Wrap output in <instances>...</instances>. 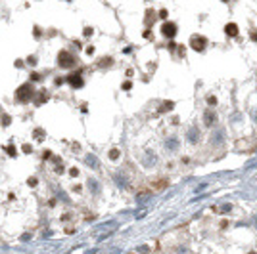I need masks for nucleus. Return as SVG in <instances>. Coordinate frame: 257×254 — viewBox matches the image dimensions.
Wrapping results in <instances>:
<instances>
[{
	"label": "nucleus",
	"mask_w": 257,
	"mask_h": 254,
	"mask_svg": "<svg viewBox=\"0 0 257 254\" xmlns=\"http://www.w3.org/2000/svg\"><path fill=\"white\" fill-rule=\"evenodd\" d=\"M27 184H29L31 187H35V185L39 184V180H37V178H29V180H27Z\"/></svg>",
	"instance_id": "nucleus-23"
},
{
	"label": "nucleus",
	"mask_w": 257,
	"mask_h": 254,
	"mask_svg": "<svg viewBox=\"0 0 257 254\" xmlns=\"http://www.w3.org/2000/svg\"><path fill=\"white\" fill-rule=\"evenodd\" d=\"M219 210H221V212H230V210H232V206H230V205H225V206H221Z\"/></svg>",
	"instance_id": "nucleus-26"
},
{
	"label": "nucleus",
	"mask_w": 257,
	"mask_h": 254,
	"mask_svg": "<svg viewBox=\"0 0 257 254\" xmlns=\"http://www.w3.org/2000/svg\"><path fill=\"white\" fill-rule=\"evenodd\" d=\"M2 124L8 126V124H10V117H4V119H2Z\"/></svg>",
	"instance_id": "nucleus-33"
},
{
	"label": "nucleus",
	"mask_w": 257,
	"mask_h": 254,
	"mask_svg": "<svg viewBox=\"0 0 257 254\" xmlns=\"http://www.w3.org/2000/svg\"><path fill=\"white\" fill-rule=\"evenodd\" d=\"M113 65V57H102V59L98 61V67H102V69H106V67H111Z\"/></svg>",
	"instance_id": "nucleus-11"
},
{
	"label": "nucleus",
	"mask_w": 257,
	"mask_h": 254,
	"mask_svg": "<svg viewBox=\"0 0 257 254\" xmlns=\"http://www.w3.org/2000/svg\"><path fill=\"white\" fill-rule=\"evenodd\" d=\"M173 107H175V103H173V101H163L158 113H167V111H171V109H173Z\"/></svg>",
	"instance_id": "nucleus-12"
},
{
	"label": "nucleus",
	"mask_w": 257,
	"mask_h": 254,
	"mask_svg": "<svg viewBox=\"0 0 257 254\" xmlns=\"http://www.w3.org/2000/svg\"><path fill=\"white\" fill-rule=\"evenodd\" d=\"M48 157H52V153H50V151H44V153H42V159H44V161H46Z\"/></svg>",
	"instance_id": "nucleus-34"
},
{
	"label": "nucleus",
	"mask_w": 257,
	"mask_h": 254,
	"mask_svg": "<svg viewBox=\"0 0 257 254\" xmlns=\"http://www.w3.org/2000/svg\"><path fill=\"white\" fill-rule=\"evenodd\" d=\"M65 80L71 84V88H81V86L84 84L83 77H81V71H77V73H71V75L65 78Z\"/></svg>",
	"instance_id": "nucleus-5"
},
{
	"label": "nucleus",
	"mask_w": 257,
	"mask_h": 254,
	"mask_svg": "<svg viewBox=\"0 0 257 254\" xmlns=\"http://www.w3.org/2000/svg\"><path fill=\"white\" fill-rule=\"evenodd\" d=\"M50 99V94H48V90H39L37 92V99H35V103L37 105H42L44 101H48Z\"/></svg>",
	"instance_id": "nucleus-8"
},
{
	"label": "nucleus",
	"mask_w": 257,
	"mask_h": 254,
	"mask_svg": "<svg viewBox=\"0 0 257 254\" xmlns=\"http://www.w3.org/2000/svg\"><path fill=\"white\" fill-rule=\"evenodd\" d=\"M223 138H225V134L221 132V130H217V134L211 136V143L213 145H221V143H223Z\"/></svg>",
	"instance_id": "nucleus-9"
},
{
	"label": "nucleus",
	"mask_w": 257,
	"mask_h": 254,
	"mask_svg": "<svg viewBox=\"0 0 257 254\" xmlns=\"http://www.w3.org/2000/svg\"><path fill=\"white\" fill-rule=\"evenodd\" d=\"M188 140H190V143H196V141L199 140V132H198V128H190V130H188Z\"/></svg>",
	"instance_id": "nucleus-10"
},
{
	"label": "nucleus",
	"mask_w": 257,
	"mask_h": 254,
	"mask_svg": "<svg viewBox=\"0 0 257 254\" xmlns=\"http://www.w3.org/2000/svg\"><path fill=\"white\" fill-rule=\"evenodd\" d=\"M131 88H132V84H131V82H128V80H127V82L123 84V90H131Z\"/></svg>",
	"instance_id": "nucleus-31"
},
{
	"label": "nucleus",
	"mask_w": 257,
	"mask_h": 254,
	"mask_svg": "<svg viewBox=\"0 0 257 254\" xmlns=\"http://www.w3.org/2000/svg\"><path fill=\"white\" fill-rule=\"evenodd\" d=\"M35 96H37V92H35V88H33L31 82L21 84L19 88L16 90V101H17V103H29Z\"/></svg>",
	"instance_id": "nucleus-1"
},
{
	"label": "nucleus",
	"mask_w": 257,
	"mask_h": 254,
	"mask_svg": "<svg viewBox=\"0 0 257 254\" xmlns=\"http://www.w3.org/2000/svg\"><path fill=\"white\" fill-rule=\"evenodd\" d=\"M251 40H257V33H251Z\"/></svg>",
	"instance_id": "nucleus-37"
},
{
	"label": "nucleus",
	"mask_w": 257,
	"mask_h": 254,
	"mask_svg": "<svg viewBox=\"0 0 257 254\" xmlns=\"http://www.w3.org/2000/svg\"><path fill=\"white\" fill-rule=\"evenodd\" d=\"M65 82V78H56V86H60V84H63Z\"/></svg>",
	"instance_id": "nucleus-36"
},
{
	"label": "nucleus",
	"mask_w": 257,
	"mask_h": 254,
	"mask_svg": "<svg viewBox=\"0 0 257 254\" xmlns=\"http://www.w3.org/2000/svg\"><path fill=\"white\" fill-rule=\"evenodd\" d=\"M40 75H39V73H31V80H40Z\"/></svg>",
	"instance_id": "nucleus-27"
},
{
	"label": "nucleus",
	"mask_w": 257,
	"mask_h": 254,
	"mask_svg": "<svg viewBox=\"0 0 257 254\" xmlns=\"http://www.w3.org/2000/svg\"><path fill=\"white\" fill-rule=\"evenodd\" d=\"M177 33H178V27H177V23H173V21H165V23L161 25V34L165 36V38L173 40L177 36Z\"/></svg>",
	"instance_id": "nucleus-4"
},
{
	"label": "nucleus",
	"mask_w": 257,
	"mask_h": 254,
	"mask_svg": "<svg viewBox=\"0 0 257 254\" xmlns=\"http://www.w3.org/2000/svg\"><path fill=\"white\" fill-rule=\"evenodd\" d=\"M238 33H240V29H238L236 23H226V25H225V34H226V36L234 38V36H238Z\"/></svg>",
	"instance_id": "nucleus-7"
},
{
	"label": "nucleus",
	"mask_w": 257,
	"mask_h": 254,
	"mask_svg": "<svg viewBox=\"0 0 257 254\" xmlns=\"http://www.w3.org/2000/svg\"><path fill=\"white\" fill-rule=\"evenodd\" d=\"M188 46L194 50V52H205V48H207V38H205L203 34H192Z\"/></svg>",
	"instance_id": "nucleus-3"
},
{
	"label": "nucleus",
	"mask_w": 257,
	"mask_h": 254,
	"mask_svg": "<svg viewBox=\"0 0 257 254\" xmlns=\"http://www.w3.org/2000/svg\"><path fill=\"white\" fill-rule=\"evenodd\" d=\"M108 157H110V159H111V161H117V159H119V157H121V151H119V149H117V147H113V149H111V151H110V155H108Z\"/></svg>",
	"instance_id": "nucleus-14"
},
{
	"label": "nucleus",
	"mask_w": 257,
	"mask_h": 254,
	"mask_svg": "<svg viewBox=\"0 0 257 254\" xmlns=\"http://www.w3.org/2000/svg\"><path fill=\"white\" fill-rule=\"evenodd\" d=\"M87 54H88V55L94 54V46H88V48H87Z\"/></svg>",
	"instance_id": "nucleus-35"
},
{
	"label": "nucleus",
	"mask_w": 257,
	"mask_h": 254,
	"mask_svg": "<svg viewBox=\"0 0 257 254\" xmlns=\"http://www.w3.org/2000/svg\"><path fill=\"white\" fill-rule=\"evenodd\" d=\"M87 164H88V166H98L96 157H94V155H87Z\"/></svg>",
	"instance_id": "nucleus-17"
},
{
	"label": "nucleus",
	"mask_w": 257,
	"mask_h": 254,
	"mask_svg": "<svg viewBox=\"0 0 257 254\" xmlns=\"http://www.w3.org/2000/svg\"><path fill=\"white\" fill-rule=\"evenodd\" d=\"M58 65L61 69H73L77 65V57L69 52V50H61L58 54Z\"/></svg>",
	"instance_id": "nucleus-2"
},
{
	"label": "nucleus",
	"mask_w": 257,
	"mask_h": 254,
	"mask_svg": "<svg viewBox=\"0 0 257 254\" xmlns=\"http://www.w3.org/2000/svg\"><path fill=\"white\" fill-rule=\"evenodd\" d=\"M35 38H40V29L35 27Z\"/></svg>",
	"instance_id": "nucleus-32"
},
{
	"label": "nucleus",
	"mask_w": 257,
	"mask_h": 254,
	"mask_svg": "<svg viewBox=\"0 0 257 254\" xmlns=\"http://www.w3.org/2000/svg\"><path fill=\"white\" fill-rule=\"evenodd\" d=\"M167 149H177L178 147V141H177V138H171V140H167Z\"/></svg>",
	"instance_id": "nucleus-16"
},
{
	"label": "nucleus",
	"mask_w": 257,
	"mask_h": 254,
	"mask_svg": "<svg viewBox=\"0 0 257 254\" xmlns=\"http://www.w3.org/2000/svg\"><path fill=\"white\" fill-rule=\"evenodd\" d=\"M31 151H33V147H31L29 143H25V145H23V153H31Z\"/></svg>",
	"instance_id": "nucleus-28"
},
{
	"label": "nucleus",
	"mask_w": 257,
	"mask_h": 254,
	"mask_svg": "<svg viewBox=\"0 0 257 254\" xmlns=\"http://www.w3.org/2000/svg\"><path fill=\"white\" fill-rule=\"evenodd\" d=\"M159 17L161 19H167V10H159Z\"/></svg>",
	"instance_id": "nucleus-30"
},
{
	"label": "nucleus",
	"mask_w": 257,
	"mask_h": 254,
	"mask_svg": "<svg viewBox=\"0 0 257 254\" xmlns=\"http://www.w3.org/2000/svg\"><path fill=\"white\" fill-rule=\"evenodd\" d=\"M69 176L77 178V176H79V170H77V168H71V170H69Z\"/></svg>",
	"instance_id": "nucleus-29"
},
{
	"label": "nucleus",
	"mask_w": 257,
	"mask_h": 254,
	"mask_svg": "<svg viewBox=\"0 0 257 254\" xmlns=\"http://www.w3.org/2000/svg\"><path fill=\"white\" fill-rule=\"evenodd\" d=\"M184 54H186V48H184L182 44H178V55H181V57H182Z\"/></svg>",
	"instance_id": "nucleus-25"
},
{
	"label": "nucleus",
	"mask_w": 257,
	"mask_h": 254,
	"mask_svg": "<svg viewBox=\"0 0 257 254\" xmlns=\"http://www.w3.org/2000/svg\"><path fill=\"white\" fill-rule=\"evenodd\" d=\"M203 124L211 128V126H215L217 124V113L213 111V109H205V113H203Z\"/></svg>",
	"instance_id": "nucleus-6"
},
{
	"label": "nucleus",
	"mask_w": 257,
	"mask_h": 254,
	"mask_svg": "<svg viewBox=\"0 0 257 254\" xmlns=\"http://www.w3.org/2000/svg\"><path fill=\"white\" fill-rule=\"evenodd\" d=\"M27 63H29V65H37V55H29V57H27Z\"/></svg>",
	"instance_id": "nucleus-21"
},
{
	"label": "nucleus",
	"mask_w": 257,
	"mask_h": 254,
	"mask_svg": "<svg viewBox=\"0 0 257 254\" xmlns=\"http://www.w3.org/2000/svg\"><path fill=\"white\" fill-rule=\"evenodd\" d=\"M92 33H94V31H92V27H84V31H83V34H84V36H90Z\"/></svg>",
	"instance_id": "nucleus-24"
},
{
	"label": "nucleus",
	"mask_w": 257,
	"mask_h": 254,
	"mask_svg": "<svg viewBox=\"0 0 257 254\" xmlns=\"http://www.w3.org/2000/svg\"><path fill=\"white\" fill-rule=\"evenodd\" d=\"M6 153H8L10 157H17V149L13 147V145H8V147H6Z\"/></svg>",
	"instance_id": "nucleus-18"
},
{
	"label": "nucleus",
	"mask_w": 257,
	"mask_h": 254,
	"mask_svg": "<svg viewBox=\"0 0 257 254\" xmlns=\"http://www.w3.org/2000/svg\"><path fill=\"white\" fill-rule=\"evenodd\" d=\"M167 184H169L167 180H161V181H155L154 187H155V189H163V187H167Z\"/></svg>",
	"instance_id": "nucleus-19"
},
{
	"label": "nucleus",
	"mask_w": 257,
	"mask_h": 254,
	"mask_svg": "<svg viewBox=\"0 0 257 254\" xmlns=\"http://www.w3.org/2000/svg\"><path fill=\"white\" fill-rule=\"evenodd\" d=\"M249 254H255V252H249Z\"/></svg>",
	"instance_id": "nucleus-38"
},
{
	"label": "nucleus",
	"mask_w": 257,
	"mask_h": 254,
	"mask_svg": "<svg viewBox=\"0 0 257 254\" xmlns=\"http://www.w3.org/2000/svg\"><path fill=\"white\" fill-rule=\"evenodd\" d=\"M207 103L209 105H217V98L215 96H207Z\"/></svg>",
	"instance_id": "nucleus-22"
},
{
	"label": "nucleus",
	"mask_w": 257,
	"mask_h": 254,
	"mask_svg": "<svg viewBox=\"0 0 257 254\" xmlns=\"http://www.w3.org/2000/svg\"><path fill=\"white\" fill-rule=\"evenodd\" d=\"M35 138H37V140H42V138H44V132H42L40 128H37L35 130Z\"/></svg>",
	"instance_id": "nucleus-20"
},
{
	"label": "nucleus",
	"mask_w": 257,
	"mask_h": 254,
	"mask_svg": "<svg viewBox=\"0 0 257 254\" xmlns=\"http://www.w3.org/2000/svg\"><path fill=\"white\" fill-rule=\"evenodd\" d=\"M88 187H90V191H92V193H98V191H100V189H98V187H100V185H98V181H96V180H92V178L88 180Z\"/></svg>",
	"instance_id": "nucleus-15"
},
{
	"label": "nucleus",
	"mask_w": 257,
	"mask_h": 254,
	"mask_svg": "<svg viewBox=\"0 0 257 254\" xmlns=\"http://www.w3.org/2000/svg\"><path fill=\"white\" fill-rule=\"evenodd\" d=\"M152 21H155V12L154 10H148L146 12V27L150 29V25H152Z\"/></svg>",
	"instance_id": "nucleus-13"
}]
</instances>
